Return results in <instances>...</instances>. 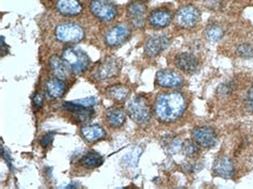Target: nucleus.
I'll list each match as a JSON object with an SVG mask.
<instances>
[{
    "instance_id": "cd10ccee",
    "label": "nucleus",
    "mask_w": 253,
    "mask_h": 189,
    "mask_svg": "<svg viewBox=\"0 0 253 189\" xmlns=\"http://www.w3.org/2000/svg\"><path fill=\"white\" fill-rule=\"evenodd\" d=\"M44 102V97L42 93H37L35 96H33V105L37 108V109H40L43 106Z\"/></svg>"
},
{
    "instance_id": "ddd939ff",
    "label": "nucleus",
    "mask_w": 253,
    "mask_h": 189,
    "mask_svg": "<svg viewBox=\"0 0 253 189\" xmlns=\"http://www.w3.org/2000/svg\"><path fill=\"white\" fill-rule=\"evenodd\" d=\"M175 64L186 74H194L199 69V61L196 56L189 52H182L176 56Z\"/></svg>"
},
{
    "instance_id": "f257e3e1",
    "label": "nucleus",
    "mask_w": 253,
    "mask_h": 189,
    "mask_svg": "<svg viewBox=\"0 0 253 189\" xmlns=\"http://www.w3.org/2000/svg\"><path fill=\"white\" fill-rule=\"evenodd\" d=\"M186 108L187 99L181 92H167L159 94L154 104V113L163 123H172L181 118Z\"/></svg>"
},
{
    "instance_id": "4468645a",
    "label": "nucleus",
    "mask_w": 253,
    "mask_h": 189,
    "mask_svg": "<svg viewBox=\"0 0 253 189\" xmlns=\"http://www.w3.org/2000/svg\"><path fill=\"white\" fill-rule=\"evenodd\" d=\"M56 9L64 16H75L83 12V4L79 0H58Z\"/></svg>"
},
{
    "instance_id": "f3484780",
    "label": "nucleus",
    "mask_w": 253,
    "mask_h": 189,
    "mask_svg": "<svg viewBox=\"0 0 253 189\" xmlns=\"http://www.w3.org/2000/svg\"><path fill=\"white\" fill-rule=\"evenodd\" d=\"M63 108L66 110L74 113V118L78 122H86V121L91 120V118L94 114V111L90 108H85L83 106H79L74 102H66L63 104Z\"/></svg>"
},
{
    "instance_id": "c85d7f7f",
    "label": "nucleus",
    "mask_w": 253,
    "mask_h": 189,
    "mask_svg": "<svg viewBox=\"0 0 253 189\" xmlns=\"http://www.w3.org/2000/svg\"><path fill=\"white\" fill-rule=\"evenodd\" d=\"M246 104H247L248 109L250 111H253V87L250 88L247 93V96H246Z\"/></svg>"
},
{
    "instance_id": "a878e982",
    "label": "nucleus",
    "mask_w": 253,
    "mask_h": 189,
    "mask_svg": "<svg viewBox=\"0 0 253 189\" xmlns=\"http://www.w3.org/2000/svg\"><path fill=\"white\" fill-rule=\"evenodd\" d=\"M238 55H241L242 57H252L253 56V47L250 44H242L241 46L237 48Z\"/></svg>"
},
{
    "instance_id": "4be33fe9",
    "label": "nucleus",
    "mask_w": 253,
    "mask_h": 189,
    "mask_svg": "<svg viewBox=\"0 0 253 189\" xmlns=\"http://www.w3.org/2000/svg\"><path fill=\"white\" fill-rule=\"evenodd\" d=\"M107 96L116 102H124L129 94V89L123 85H115L107 89Z\"/></svg>"
},
{
    "instance_id": "9b49d317",
    "label": "nucleus",
    "mask_w": 253,
    "mask_h": 189,
    "mask_svg": "<svg viewBox=\"0 0 253 189\" xmlns=\"http://www.w3.org/2000/svg\"><path fill=\"white\" fill-rule=\"evenodd\" d=\"M120 71V64L117 59H107L99 64L93 72V75L98 80H106L116 76Z\"/></svg>"
},
{
    "instance_id": "6e6552de",
    "label": "nucleus",
    "mask_w": 253,
    "mask_h": 189,
    "mask_svg": "<svg viewBox=\"0 0 253 189\" xmlns=\"http://www.w3.org/2000/svg\"><path fill=\"white\" fill-rule=\"evenodd\" d=\"M191 135L192 139L196 141L197 144L202 147H211L217 142L216 132L209 126L196 127Z\"/></svg>"
},
{
    "instance_id": "f03ea898",
    "label": "nucleus",
    "mask_w": 253,
    "mask_h": 189,
    "mask_svg": "<svg viewBox=\"0 0 253 189\" xmlns=\"http://www.w3.org/2000/svg\"><path fill=\"white\" fill-rule=\"evenodd\" d=\"M126 111L130 119L139 125L148 124L152 117L151 107L142 96L132 97L126 106Z\"/></svg>"
},
{
    "instance_id": "c756f323",
    "label": "nucleus",
    "mask_w": 253,
    "mask_h": 189,
    "mask_svg": "<svg viewBox=\"0 0 253 189\" xmlns=\"http://www.w3.org/2000/svg\"><path fill=\"white\" fill-rule=\"evenodd\" d=\"M52 139H54V135H52V134H47V135H45V136L42 137V139L40 140V142H41L43 147H47L48 145L51 144Z\"/></svg>"
},
{
    "instance_id": "5701e85b",
    "label": "nucleus",
    "mask_w": 253,
    "mask_h": 189,
    "mask_svg": "<svg viewBox=\"0 0 253 189\" xmlns=\"http://www.w3.org/2000/svg\"><path fill=\"white\" fill-rule=\"evenodd\" d=\"M103 161L104 159L101 155L95 152H90L88 154H85L81 159V164L85 169H94L97 168L98 166H101L103 164Z\"/></svg>"
},
{
    "instance_id": "dca6fc26",
    "label": "nucleus",
    "mask_w": 253,
    "mask_h": 189,
    "mask_svg": "<svg viewBox=\"0 0 253 189\" xmlns=\"http://www.w3.org/2000/svg\"><path fill=\"white\" fill-rule=\"evenodd\" d=\"M150 24L156 29H163L169 26L172 21V14L168 10L157 9L154 10L149 17Z\"/></svg>"
},
{
    "instance_id": "393cba45",
    "label": "nucleus",
    "mask_w": 253,
    "mask_h": 189,
    "mask_svg": "<svg viewBox=\"0 0 253 189\" xmlns=\"http://www.w3.org/2000/svg\"><path fill=\"white\" fill-rule=\"evenodd\" d=\"M182 148H183L184 154L188 157H195L199 153V147L196 141L186 140L182 145Z\"/></svg>"
},
{
    "instance_id": "a211bd4d",
    "label": "nucleus",
    "mask_w": 253,
    "mask_h": 189,
    "mask_svg": "<svg viewBox=\"0 0 253 189\" xmlns=\"http://www.w3.org/2000/svg\"><path fill=\"white\" fill-rule=\"evenodd\" d=\"M49 65H50V69H51L52 73H54V75L57 78L63 80L70 76L71 71H72L71 67L62 58H59L57 56L51 57L50 61H49Z\"/></svg>"
},
{
    "instance_id": "6ab92c4d",
    "label": "nucleus",
    "mask_w": 253,
    "mask_h": 189,
    "mask_svg": "<svg viewBox=\"0 0 253 189\" xmlns=\"http://www.w3.org/2000/svg\"><path fill=\"white\" fill-rule=\"evenodd\" d=\"M82 135L84 139L88 141V142H95V141L103 139L106 136V132L102 126L97 124H91L83 126Z\"/></svg>"
},
{
    "instance_id": "412c9836",
    "label": "nucleus",
    "mask_w": 253,
    "mask_h": 189,
    "mask_svg": "<svg viewBox=\"0 0 253 189\" xmlns=\"http://www.w3.org/2000/svg\"><path fill=\"white\" fill-rule=\"evenodd\" d=\"M46 91H47L48 95L52 98H60L63 96L65 92V84L62 79L59 78H52L49 79L46 83Z\"/></svg>"
},
{
    "instance_id": "bb28decb",
    "label": "nucleus",
    "mask_w": 253,
    "mask_h": 189,
    "mask_svg": "<svg viewBox=\"0 0 253 189\" xmlns=\"http://www.w3.org/2000/svg\"><path fill=\"white\" fill-rule=\"evenodd\" d=\"M74 103L79 105V106H83L85 108H91L92 106H94L96 100L94 97H88V98H84V99H77L74 100Z\"/></svg>"
},
{
    "instance_id": "20e7f679",
    "label": "nucleus",
    "mask_w": 253,
    "mask_h": 189,
    "mask_svg": "<svg viewBox=\"0 0 253 189\" xmlns=\"http://www.w3.org/2000/svg\"><path fill=\"white\" fill-rule=\"evenodd\" d=\"M62 59L75 73H83L90 65V58L83 50L76 47H68L62 52Z\"/></svg>"
},
{
    "instance_id": "1a4fd4ad",
    "label": "nucleus",
    "mask_w": 253,
    "mask_h": 189,
    "mask_svg": "<svg viewBox=\"0 0 253 189\" xmlns=\"http://www.w3.org/2000/svg\"><path fill=\"white\" fill-rule=\"evenodd\" d=\"M156 84L163 88H179L183 86L184 79L175 71L163 70L157 73Z\"/></svg>"
},
{
    "instance_id": "39448f33",
    "label": "nucleus",
    "mask_w": 253,
    "mask_h": 189,
    "mask_svg": "<svg viewBox=\"0 0 253 189\" xmlns=\"http://www.w3.org/2000/svg\"><path fill=\"white\" fill-rule=\"evenodd\" d=\"M90 11L99 21L109 23L117 16L116 5L108 0H92L90 3Z\"/></svg>"
},
{
    "instance_id": "423d86ee",
    "label": "nucleus",
    "mask_w": 253,
    "mask_h": 189,
    "mask_svg": "<svg viewBox=\"0 0 253 189\" xmlns=\"http://www.w3.org/2000/svg\"><path fill=\"white\" fill-rule=\"evenodd\" d=\"M200 19V12L192 5H186L179 9L175 16V24L184 29H190L195 27Z\"/></svg>"
},
{
    "instance_id": "f8f14e48",
    "label": "nucleus",
    "mask_w": 253,
    "mask_h": 189,
    "mask_svg": "<svg viewBox=\"0 0 253 189\" xmlns=\"http://www.w3.org/2000/svg\"><path fill=\"white\" fill-rule=\"evenodd\" d=\"M127 14L132 26L136 28H142L146 17V6L143 2L135 1L127 8Z\"/></svg>"
},
{
    "instance_id": "9d476101",
    "label": "nucleus",
    "mask_w": 253,
    "mask_h": 189,
    "mask_svg": "<svg viewBox=\"0 0 253 189\" xmlns=\"http://www.w3.org/2000/svg\"><path fill=\"white\" fill-rule=\"evenodd\" d=\"M170 44V39L166 36H155L150 38L145 43L144 52L150 58L158 56Z\"/></svg>"
},
{
    "instance_id": "0eeeda50",
    "label": "nucleus",
    "mask_w": 253,
    "mask_h": 189,
    "mask_svg": "<svg viewBox=\"0 0 253 189\" xmlns=\"http://www.w3.org/2000/svg\"><path fill=\"white\" fill-rule=\"evenodd\" d=\"M130 37V30L125 25H117L110 28L105 35V42L110 47H117L125 43Z\"/></svg>"
},
{
    "instance_id": "7ed1b4c3",
    "label": "nucleus",
    "mask_w": 253,
    "mask_h": 189,
    "mask_svg": "<svg viewBox=\"0 0 253 189\" xmlns=\"http://www.w3.org/2000/svg\"><path fill=\"white\" fill-rule=\"evenodd\" d=\"M55 37L61 43H78L84 39V30L77 24L63 23L56 27Z\"/></svg>"
},
{
    "instance_id": "2eb2a0df",
    "label": "nucleus",
    "mask_w": 253,
    "mask_h": 189,
    "mask_svg": "<svg viewBox=\"0 0 253 189\" xmlns=\"http://www.w3.org/2000/svg\"><path fill=\"white\" fill-rule=\"evenodd\" d=\"M212 171L216 175L223 179H231L234 175V165L228 157H220L215 160Z\"/></svg>"
},
{
    "instance_id": "aec40b11",
    "label": "nucleus",
    "mask_w": 253,
    "mask_h": 189,
    "mask_svg": "<svg viewBox=\"0 0 253 189\" xmlns=\"http://www.w3.org/2000/svg\"><path fill=\"white\" fill-rule=\"evenodd\" d=\"M106 120H107L108 124L111 127L119 128L125 123L126 114L122 109H120V108L112 107L106 112Z\"/></svg>"
},
{
    "instance_id": "b1692460",
    "label": "nucleus",
    "mask_w": 253,
    "mask_h": 189,
    "mask_svg": "<svg viewBox=\"0 0 253 189\" xmlns=\"http://www.w3.org/2000/svg\"><path fill=\"white\" fill-rule=\"evenodd\" d=\"M205 37L211 42H218L223 37V30L220 26L211 25L206 29Z\"/></svg>"
}]
</instances>
